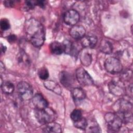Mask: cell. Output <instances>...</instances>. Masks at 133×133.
<instances>
[{
	"mask_svg": "<svg viewBox=\"0 0 133 133\" xmlns=\"http://www.w3.org/2000/svg\"><path fill=\"white\" fill-rule=\"evenodd\" d=\"M75 76L77 82L83 86H90L94 83L92 77L83 68L76 70Z\"/></svg>",
	"mask_w": 133,
	"mask_h": 133,
	"instance_id": "ba28073f",
	"label": "cell"
},
{
	"mask_svg": "<svg viewBox=\"0 0 133 133\" xmlns=\"http://www.w3.org/2000/svg\"><path fill=\"white\" fill-rule=\"evenodd\" d=\"M44 85L48 90L57 94L61 95L62 89L60 85L55 81L51 80H46L44 82Z\"/></svg>",
	"mask_w": 133,
	"mask_h": 133,
	"instance_id": "5bb4252c",
	"label": "cell"
},
{
	"mask_svg": "<svg viewBox=\"0 0 133 133\" xmlns=\"http://www.w3.org/2000/svg\"><path fill=\"white\" fill-rule=\"evenodd\" d=\"M107 128L111 131H118L121 128L123 121L115 112H108L104 115Z\"/></svg>",
	"mask_w": 133,
	"mask_h": 133,
	"instance_id": "277c9868",
	"label": "cell"
},
{
	"mask_svg": "<svg viewBox=\"0 0 133 133\" xmlns=\"http://www.w3.org/2000/svg\"><path fill=\"white\" fill-rule=\"evenodd\" d=\"M74 126L78 129L85 130L88 124V121L84 117H82L80 119L73 122Z\"/></svg>",
	"mask_w": 133,
	"mask_h": 133,
	"instance_id": "cb8c5ba5",
	"label": "cell"
},
{
	"mask_svg": "<svg viewBox=\"0 0 133 133\" xmlns=\"http://www.w3.org/2000/svg\"><path fill=\"white\" fill-rule=\"evenodd\" d=\"M132 106L128 101L121 99L116 101L113 105V109L122 119L123 123H128L132 121Z\"/></svg>",
	"mask_w": 133,
	"mask_h": 133,
	"instance_id": "7a4b0ae2",
	"label": "cell"
},
{
	"mask_svg": "<svg viewBox=\"0 0 133 133\" xmlns=\"http://www.w3.org/2000/svg\"><path fill=\"white\" fill-rule=\"evenodd\" d=\"M32 102L35 109H43L48 107L47 100L41 94H36L32 98Z\"/></svg>",
	"mask_w": 133,
	"mask_h": 133,
	"instance_id": "8fae6325",
	"label": "cell"
},
{
	"mask_svg": "<svg viewBox=\"0 0 133 133\" xmlns=\"http://www.w3.org/2000/svg\"><path fill=\"white\" fill-rule=\"evenodd\" d=\"M34 115L37 122L42 125L54 121L57 117L55 112L48 107L43 109H35Z\"/></svg>",
	"mask_w": 133,
	"mask_h": 133,
	"instance_id": "3957f363",
	"label": "cell"
},
{
	"mask_svg": "<svg viewBox=\"0 0 133 133\" xmlns=\"http://www.w3.org/2000/svg\"><path fill=\"white\" fill-rule=\"evenodd\" d=\"M106 71L112 74L121 73L123 70V65L120 60L115 57H109L104 62Z\"/></svg>",
	"mask_w": 133,
	"mask_h": 133,
	"instance_id": "8992f818",
	"label": "cell"
},
{
	"mask_svg": "<svg viewBox=\"0 0 133 133\" xmlns=\"http://www.w3.org/2000/svg\"><path fill=\"white\" fill-rule=\"evenodd\" d=\"M64 47V52L66 54L75 56L77 53V48L75 45L68 39L64 40L63 43Z\"/></svg>",
	"mask_w": 133,
	"mask_h": 133,
	"instance_id": "e0dca14e",
	"label": "cell"
},
{
	"mask_svg": "<svg viewBox=\"0 0 133 133\" xmlns=\"http://www.w3.org/2000/svg\"><path fill=\"white\" fill-rule=\"evenodd\" d=\"M25 8L28 10L33 9L36 5V1H26L25 2Z\"/></svg>",
	"mask_w": 133,
	"mask_h": 133,
	"instance_id": "f1b7e54d",
	"label": "cell"
},
{
	"mask_svg": "<svg viewBox=\"0 0 133 133\" xmlns=\"http://www.w3.org/2000/svg\"><path fill=\"white\" fill-rule=\"evenodd\" d=\"M80 60L83 65L88 66L92 62V55L88 51L85 50L81 54Z\"/></svg>",
	"mask_w": 133,
	"mask_h": 133,
	"instance_id": "ffe728a7",
	"label": "cell"
},
{
	"mask_svg": "<svg viewBox=\"0 0 133 133\" xmlns=\"http://www.w3.org/2000/svg\"><path fill=\"white\" fill-rule=\"evenodd\" d=\"M0 69H1V73H2L5 71V65H4V64H3V62L2 61H1V63H0Z\"/></svg>",
	"mask_w": 133,
	"mask_h": 133,
	"instance_id": "836d02e7",
	"label": "cell"
},
{
	"mask_svg": "<svg viewBox=\"0 0 133 133\" xmlns=\"http://www.w3.org/2000/svg\"><path fill=\"white\" fill-rule=\"evenodd\" d=\"M99 49L102 52L105 54L109 55L112 52L113 47L112 44L110 42L108 41V40L103 39L100 42Z\"/></svg>",
	"mask_w": 133,
	"mask_h": 133,
	"instance_id": "d6986e66",
	"label": "cell"
},
{
	"mask_svg": "<svg viewBox=\"0 0 133 133\" xmlns=\"http://www.w3.org/2000/svg\"><path fill=\"white\" fill-rule=\"evenodd\" d=\"M49 49L52 54L56 55H60L64 52L63 44L57 41L52 42L49 45Z\"/></svg>",
	"mask_w": 133,
	"mask_h": 133,
	"instance_id": "ac0fdd59",
	"label": "cell"
},
{
	"mask_svg": "<svg viewBox=\"0 0 133 133\" xmlns=\"http://www.w3.org/2000/svg\"><path fill=\"white\" fill-rule=\"evenodd\" d=\"M82 117V111L79 109L74 110L70 114V118L73 122L80 119Z\"/></svg>",
	"mask_w": 133,
	"mask_h": 133,
	"instance_id": "484cf974",
	"label": "cell"
},
{
	"mask_svg": "<svg viewBox=\"0 0 133 133\" xmlns=\"http://www.w3.org/2000/svg\"><path fill=\"white\" fill-rule=\"evenodd\" d=\"M85 131L87 132H101L100 127L98 125L96 121H90L88 122V124L86 128L85 129Z\"/></svg>",
	"mask_w": 133,
	"mask_h": 133,
	"instance_id": "7402d4cb",
	"label": "cell"
},
{
	"mask_svg": "<svg viewBox=\"0 0 133 133\" xmlns=\"http://www.w3.org/2000/svg\"><path fill=\"white\" fill-rule=\"evenodd\" d=\"M46 4L45 1H36V5L39 6L41 8H44Z\"/></svg>",
	"mask_w": 133,
	"mask_h": 133,
	"instance_id": "1f68e13d",
	"label": "cell"
},
{
	"mask_svg": "<svg viewBox=\"0 0 133 133\" xmlns=\"http://www.w3.org/2000/svg\"><path fill=\"white\" fill-rule=\"evenodd\" d=\"M4 5L7 7H12L15 5L14 1H5L4 2Z\"/></svg>",
	"mask_w": 133,
	"mask_h": 133,
	"instance_id": "4dcf8cb0",
	"label": "cell"
},
{
	"mask_svg": "<svg viewBox=\"0 0 133 133\" xmlns=\"http://www.w3.org/2000/svg\"><path fill=\"white\" fill-rule=\"evenodd\" d=\"M17 39V36L14 34H11L7 36V40L10 43H14Z\"/></svg>",
	"mask_w": 133,
	"mask_h": 133,
	"instance_id": "f546056e",
	"label": "cell"
},
{
	"mask_svg": "<svg viewBox=\"0 0 133 133\" xmlns=\"http://www.w3.org/2000/svg\"><path fill=\"white\" fill-rule=\"evenodd\" d=\"M86 30L85 28L80 25H75L72 26L70 29L69 34L74 39L78 40L81 39L85 35Z\"/></svg>",
	"mask_w": 133,
	"mask_h": 133,
	"instance_id": "7c38bea8",
	"label": "cell"
},
{
	"mask_svg": "<svg viewBox=\"0 0 133 133\" xmlns=\"http://www.w3.org/2000/svg\"><path fill=\"white\" fill-rule=\"evenodd\" d=\"M1 89L4 94L10 95L14 92L15 86L10 82L4 81L1 83Z\"/></svg>",
	"mask_w": 133,
	"mask_h": 133,
	"instance_id": "44dd1931",
	"label": "cell"
},
{
	"mask_svg": "<svg viewBox=\"0 0 133 133\" xmlns=\"http://www.w3.org/2000/svg\"><path fill=\"white\" fill-rule=\"evenodd\" d=\"M17 58L18 62L19 63H21V64H23L25 65H30L29 58L24 51H20V52L18 54Z\"/></svg>",
	"mask_w": 133,
	"mask_h": 133,
	"instance_id": "603a6c76",
	"label": "cell"
},
{
	"mask_svg": "<svg viewBox=\"0 0 133 133\" xmlns=\"http://www.w3.org/2000/svg\"><path fill=\"white\" fill-rule=\"evenodd\" d=\"M37 74L40 79L42 80H47L49 77V72L48 70L44 66L39 68L37 72Z\"/></svg>",
	"mask_w": 133,
	"mask_h": 133,
	"instance_id": "d4e9b609",
	"label": "cell"
},
{
	"mask_svg": "<svg viewBox=\"0 0 133 133\" xmlns=\"http://www.w3.org/2000/svg\"><path fill=\"white\" fill-rule=\"evenodd\" d=\"M81 45L84 48H92L96 45L98 39L97 37L93 35L84 36L81 39Z\"/></svg>",
	"mask_w": 133,
	"mask_h": 133,
	"instance_id": "4fadbf2b",
	"label": "cell"
},
{
	"mask_svg": "<svg viewBox=\"0 0 133 133\" xmlns=\"http://www.w3.org/2000/svg\"><path fill=\"white\" fill-rule=\"evenodd\" d=\"M17 92L21 100L28 101L33 97V89L32 86L25 81L20 82L17 85Z\"/></svg>",
	"mask_w": 133,
	"mask_h": 133,
	"instance_id": "5b68a950",
	"label": "cell"
},
{
	"mask_svg": "<svg viewBox=\"0 0 133 133\" xmlns=\"http://www.w3.org/2000/svg\"><path fill=\"white\" fill-rule=\"evenodd\" d=\"M108 88L110 92L115 96H121L126 93L124 83L120 78L112 80L108 84Z\"/></svg>",
	"mask_w": 133,
	"mask_h": 133,
	"instance_id": "52a82bcc",
	"label": "cell"
},
{
	"mask_svg": "<svg viewBox=\"0 0 133 133\" xmlns=\"http://www.w3.org/2000/svg\"><path fill=\"white\" fill-rule=\"evenodd\" d=\"M43 131L49 133H59L62 132L60 125L54 121L44 125Z\"/></svg>",
	"mask_w": 133,
	"mask_h": 133,
	"instance_id": "9a60e30c",
	"label": "cell"
},
{
	"mask_svg": "<svg viewBox=\"0 0 133 133\" xmlns=\"http://www.w3.org/2000/svg\"><path fill=\"white\" fill-rule=\"evenodd\" d=\"M132 77V72L130 70H126L124 71L121 76L120 79L123 82L124 81H128Z\"/></svg>",
	"mask_w": 133,
	"mask_h": 133,
	"instance_id": "4316f807",
	"label": "cell"
},
{
	"mask_svg": "<svg viewBox=\"0 0 133 133\" xmlns=\"http://www.w3.org/2000/svg\"><path fill=\"white\" fill-rule=\"evenodd\" d=\"M0 26H1V29L3 31L8 30L10 27V24L9 22V20H7V19H4V18L2 19L1 21Z\"/></svg>",
	"mask_w": 133,
	"mask_h": 133,
	"instance_id": "83f0119b",
	"label": "cell"
},
{
	"mask_svg": "<svg viewBox=\"0 0 133 133\" xmlns=\"http://www.w3.org/2000/svg\"><path fill=\"white\" fill-rule=\"evenodd\" d=\"M26 38L35 47H40L45 40V30L43 24L34 18L27 20L24 25Z\"/></svg>",
	"mask_w": 133,
	"mask_h": 133,
	"instance_id": "6da1fadb",
	"label": "cell"
},
{
	"mask_svg": "<svg viewBox=\"0 0 133 133\" xmlns=\"http://www.w3.org/2000/svg\"><path fill=\"white\" fill-rule=\"evenodd\" d=\"M59 79L61 84L66 88L72 89L74 83L73 75L68 72L61 71L59 74Z\"/></svg>",
	"mask_w": 133,
	"mask_h": 133,
	"instance_id": "30bf717a",
	"label": "cell"
},
{
	"mask_svg": "<svg viewBox=\"0 0 133 133\" xmlns=\"http://www.w3.org/2000/svg\"><path fill=\"white\" fill-rule=\"evenodd\" d=\"M7 50V47L4 45L2 43L1 44V53L3 54H4L5 52V51H6Z\"/></svg>",
	"mask_w": 133,
	"mask_h": 133,
	"instance_id": "d6a6232c",
	"label": "cell"
},
{
	"mask_svg": "<svg viewBox=\"0 0 133 133\" xmlns=\"http://www.w3.org/2000/svg\"><path fill=\"white\" fill-rule=\"evenodd\" d=\"M79 20V14L75 9L68 10L63 15V21L65 24L73 26L76 25Z\"/></svg>",
	"mask_w": 133,
	"mask_h": 133,
	"instance_id": "9c48e42d",
	"label": "cell"
},
{
	"mask_svg": "<svg viewBox=\"0 0 133 133\" xmlns=\"http://www.w3.org/2000/svg\"><path fill=\"white\" fill-rule=\"evenodd\" d=\"M71 95L75 102L83 100L86 98V94L84 90L80 87H75L71 89Z\"/></svg>",
	"mask_w": 133,
	"mask_h": 133,
	"instance_id": "2e32d148",
	"label": "cell"
}]
</instances>
